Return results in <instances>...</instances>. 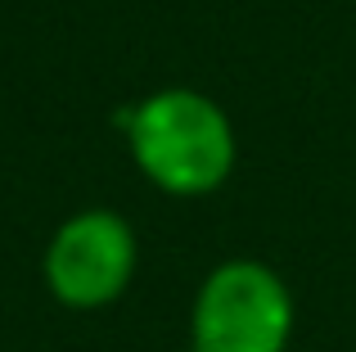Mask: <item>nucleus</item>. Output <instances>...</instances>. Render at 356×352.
I'll list each match as a JSON object with an SVG mask.
<instances>
[{
	"instance_id": "1",
	"label": "nucleus",
	"mask_w": 356,
	"mask_h": 352,
	"mask_svg": "<svg viewBox=\"0 0 356 352\" xmlns=\"http://www.w3.org/2000/svg\"><path fill=\"white\" fill-rule=\"evenodd\" d=\"M136 172L172 199H203L235 172L239 141L230 113L190 86H163L113 118Z\"/></svg>"
},
{
	"instance_id": "2",
	"label": "nucleus",
	"mask_w": 356,
	"mask_h": 352,
	"mask_svg": "<svg viewBox=\"0 0 356 352\" xmlns=\"http://www.w3.org/2000/svg\"><path fill=\"white\" fill-rule=\"evenodd\" d=\"M293 294L275 266L230 257L203 275L190 307V352H289Z\"/></svg>"
},
{
	"instance_id": "3",
	"label": "nucleus",
	"mask_w": 356,
	"mask_h": 352,
	"mask_svg": "<svg viewBox=\"0 0 356 352\" xmlns=\"http://www.w3.org/2000/svg\"><path fill=\"white\" fill-rule=\"evenodd\" d=\"M140 266V244L131 221L113 208H81L50 235L41 253V275L54 303L72 312H99L131 289Z\"/></svg>"
}]
</instances>
